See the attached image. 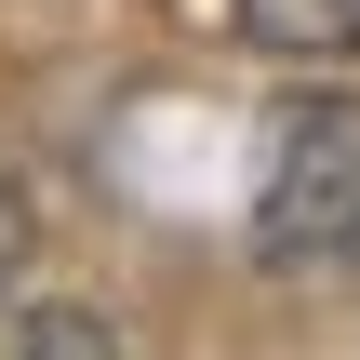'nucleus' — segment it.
I'll list each match as a JSON object with an SVG mask.
<instances>
[{"mask_svg": "<svg viewBox=\"0 0 360 360\" xmlns=\"http://www.w3.org/2000/svg\"><path fill=\"white\" fill-rule=\"evenodd\" d=\"M254 254L267 267H360V107L347 94L281 120L267 187H254Z\"/></svg>", "mask_w": 360, "mask_h": 360, "instance_id": "1", "label": "nucleus"}, {"mask_svg": "<svg viewBox=\"0 0 360 360\" xmlns=\"http://www.w3.org/2000/svg\"><path fill=\"white\" fill-rule=\"evenodd\" d=\"M240 40H267V53H360V0H240Z\"/></svg>", "mask_w": 360, "mask_h": 360, "instance_id": "2", "label": "nucleus"}, {"mask_svg": "<svg viewBox=\"0 0 360 360\" xmlns=\"http://www.w3.org/2000/svg\"><path fill=\"white\" fill-rule=\"evenodd\" d=\"M13 360H120V347H107V321H80V307H40Z\"/></svg>", "mask_w": 360, "mask_h": 360, "instance_id": "3", "label": "nucleus"}, {"mask_svg": "<svg viewBox=\"0 0 360 360\" xmlns=\"http://www.w3.org/2000/svg\"><path fill=\"white\" fill-rule=\"evenodd\" d=\"M27 254H40V214H27V187H13V174H0V294H13V281H27Z\"/></svg>", "mask_w": 360, "mask_h": 360, "instance_id": "4", "label": "nucleus"}]
</instances>
